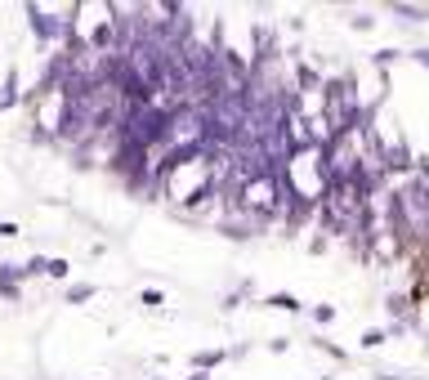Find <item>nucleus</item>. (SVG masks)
Returning <instances> with one entry per match:
<instances>
[{
    "instance_id": "obj_1",
    "label": "nucleus",
    "mask_w": 429,
    "mask_h": 380,
    "mask_svg": "<svg viewBox=\"0 0 429 380\" xmlns=\"http://www.w3.org/2000/svg\"><path fill=\"white\" fill-rule=\"evenodd\" d=\"M322 107H326V126L336 134H358V126L367 121V103L358 99V81L353 72H340V77H326L322 85Z\"/></svg>"
},
{
    "instance_id": "obj_2",
    "label": "nucleus",
    "mask_w": 429,
    "mask_h": 380,
    "mask_svg": "<svg viewBox=\"0 0 429 380\" xmlns=\"http://www.w3.org/2000/svg\"><path fill=\"white\" fill-rule=\"evenodd\" d=\"M291 85H296L300 94H313V90H322V85H326V77L317 67H309V63H296V67H291Z\"/></svg>"
},
{
    "instance_id": "obj_3",
    "label": "nucleus",
    "mask_w": 429,
    "mask_h": 380,
    "mask_svg": "<svg viewBox=\"0 0 429 380\" xmlns=\"http://www.w3.org/2000/svg\"><path fill=\"white\" fill-rule=\"evenodd\" d=\"M389 14L402 18V22H429V9H425V5H407V0H394V5H389Z\"/></svg>"
},
{
    "instance_id": "obj_4",
    "label": "nucleus",
    "mask_w": 429,
    "mask_h": 380,
    "mask_svg": "<svg viewBox=\"0 0 429 380\" xmlns=\"http://www.w3.org/2000/svg\"><path fill=\"white\" fill-rule=\"evenodd\" d=\"M219 362H228V349H202V353H192V372H215Z\"/></svg>"
},
{
    "instance_id": "obj_5",
    "label": "nucleus",
    "mask_w": 429,
    "mask_h": 380,
    "mask_svg": "<svg viewBox=\"0 0 429 380\" xmlns=\"http://www.w3.org/2000/svg\"><path fill=\"white\" fill-rule=\"evenodd\" d=\"M9 107H18V72L14 67L5 72V85H0V112H9Z\"/></svg>"
},
{
    "instance_id": "obj_6",
    "label": "nucleus",
    "mask_w": 429,
    "mask_h": 380,
    "mask_svg": "<svg viewBox=\"0 0 429 380\" xmlns=\"http://www.w3.org/2000/svg\"><path fill=\"white\" fill-rule=\"evenodd\" d=\"M268 309H286V313H304V304L296 296H286V291H273V296H264Z\"/></svg>"
},
{
    "instance_id": "obj_7",
    "label": "nucleus",
    "mask_w": 429,
    "mask_h": 380,
    "mask_svg": "<svg viewBox=\"0 0 429 380\" xmlns=\"http://www.w3.org/2000/svg\"><path fill=\"white\" fill-rule=\"evenodd\" d=\"M402 58H407V50H394V45H385V50H376V54H371V63H376L380 72H389L394 63H402Z\"/></svg>"
},
{
    "instance_id": "obj_8",
    "label": "nucleus",
    "mask_w": 429,
    "mask_h": 380,
    "mask_svg": "<svg viewBox=\"0 0 429 380\" xmlns=\"http://www.w3.org/2000/svg\"><path fill=\"white\" fill-rule=\"evenodd\" d=\"M22 277H27V273H22V264H0V287H22Z\"/></svg>"
},
{
    "instance_id": "obj_9",
    "label": "nucleus",
    "mask_w": 429,
    "mask_h": 380,
    "mask_svg": "<svg viewBox=\"0 0 429 380\" xmlns=\"http://www.w3.org/2000/svg\"><path fill=\"white\" fill-rule=\"evenodd\" d=\"M63 296H67V304H85V300H94V287L90 282H72Z\"/></svg>"
},
{
    "instance_id": "obj_10",
    "label": "nucleus",
    "mask_w": 429,
    "mask_h": 380,
    "mask_svg": "<svg viewBox=\"0 0 429 380\" xmlns=\"http://www.w3.org/2000/svg\"><path fill=\"white\" fill-rule=\"evenodd\" d=\"M309 317H313L317 327H331V322L340 317V309H336V304H313V309H309Z\"/></svg>"
},
{
    "instance_id": "obj_11",
    "label": "nucleus",
    "mask_w": 429,
    "mask_h": 380,
    "mask_svg": "<svg viewBox=\"0 0 429 380\" xmlns=\"http://www.w3.org/2000/svg\"><path fill=\"white\" fill-rule=\"evenodd\" d=\"M22 273H27V277H50V260H45V255H32V260L27 264H22Z\"/></svg>"
},
{
    "instance_id": "obj_12",
    "label": "nucleus",
    "mask_w": 429,
    "mask_h": 380,
    "mask_svg": "<svg viewBox=\"0 0 429 380\" xmlns=\"http://www.w3.org/2000/svg\"><path fill=\"white\" fill-rule=\"evenodd\" d=\"M389 340V331L385 327H371V331H362V349H380Z\"/></svg>"
},
{
    "instance_id": "obj_13",
    "label": "nucleus",
    "mask_w": 429,
    "mask_h": 380,
    "mask_svg": "<svg viewBox=\"0 0 429 380\" xmlns=\"http://www.w3.org/2000/svg\"><path fill=\"white\" fill-rule=\"evenodd\" d=\"M317 349H322L326 358H336V362H349V353L340 349V345H331V340H317Z\"/></svg>"
},
{
    "instance_id": "obj_14",
    "label": "nucleus",
    "mask_w": 429,
    "mask_h": 380,
    "mask_svg": "<svg viewBox=\"0 0 429 380\" xmlns=\"http://www.w3.org/2000/svg\"><path fill=\"white\" fill-rule=\"evenodd\" d=\"M407 58H411V63H421V67L429 72V45H411V50H407Z\"/></svg>"
},
{
    "instance_id": "obj_15",
    "label": "nucleus",
    "mask_w": 429,
    "mask_h": 380,
    "mask_svg": "<svg viewBox=\"0 0 429 380\" xmlns=\"http://www.w3.org/2000/svg\"><path fill=\"white\" fill-rule=\"evenodd\" d=\"M67 273H72V264H67V260H50V277H54V282H63Z\"/></svg>"
},
{
    "instance_id": "obj_16",
    "label": "nucleus",
    "mask_w": 429,
    "mask_h": 380,
    "mask_svg": "<svg viewBox=\"0 0 429 380\" xmlns=\"http://www.w3.org/2000/svg\"><path fill=\"white\" fill-rule=\"evenodd\" d=\"M143 304H148V309H157V304H166V296H161V291H157V287H148V291H143V296H139Z\"/></svg>"
},
{
    "instance_id": "obj_17",
    "label": "nucleus",
    "mask_w": 429,
    "mask_h": 380,
    "mask_svg": "<svg viewBox=\"0 0 429 380\" xmlns=\"http://www.w3.org/2000/svg\"><path fill=\"white\" fill-rule=\"evenodd\" d=\"M371 27H376L371 14H353V32H371Z\"/></svg>"
},
{
    "instance_id": "obj_18",
    "label": "nucleus",
    "mask_w": 429,
    "mask_h": 380,
    "mask_svg": "<svg viewBox=\"0 0 429 380\" xmlns=\"http://www.w3.org/2000/svg\"><path fill=\"white\" fill-rule=\"evenodd\" d=\"M286 349H291L286 336H273V340H268V353H286Z\"/></svg>"
},
{
    "instance_id": "obj_19",
    "label": "nucleus",
    "mask_w": 429,
    "mask_h": 380,
    "mask_svg": "<svg viewBox=\"0 0 429 380\" xmlns=\"http://www.w3.org/2000/svg\"><path fill=\"white\" fill-rule=\"evenodd\" d=\"M0 300H9V304H18V300H22V287H0Z\"/></svg>"
},
{
    "instance_id": "obj_20",
    "label": "nucleus",
    "mask_w": 429,
    "mask_h": 380,
    "mask_svg": "<svg viewBox=\"0 0 429 380\" xmlns=\"http://www.w3.org/2000/svg\"><path fill=\"white\" fill-rule=\"evenodd\" d=\"M326 251H331V247H326V237H322V232H317V237L309 242V255H326Z\"/></svg>"
},
{
    "instance_id": "obj_21",
    "label": "nucleus",
    "mask_w": 429,
    "mask_h": 380,
    "mask_svg": "<svg viewBox=\"0 0 429 380\" xmlns=\"http://www.w3.org/2000/svg\"><path fill=\"white\" fill-rule=\"evenodd\" d=\"M246 353H251V345H232V349H228V362H242Z\"/></svg>"
},
{
    "instance_id": "obj_22",
    "label": "nucleus",
    "mask_w": 429,
    "mask_h": 380,
    "mask_svg": "<svg viewBox=\"0 0 429 380\" xmlns=\"http://www.w3.org/2000/svg\"><path fill=\"white\" fill-rule=\"evenodd\" d=\"M376 380H421V376H398V372H376Z\"/></svg>"
},
{
    "instance_id": "obj_23",
    "label": "nucleus",
    "mask_w": 429,
    "mask_h": 380,
    "mask_svg": "<svg viewBox=\"0 0 429 380\" xmlns=\"http://www.w3.org/2000/svg\"><path fill=\"white\" fill-rule=\"evenodd\" d=\"M188 380H211V372H192V376H188Z\"/></svg>"
},
{
    "instance_id": "obj_24",
    "label": "nucleus",
    "mask_w": 429,
    "mask_h": 380,
    "mask_svg": "<svg viewBox=\"0 0 429 380\" xmlns=\"http://www.w3.org/2000/svg\"><path fill=\"white\" fill-rule=\"evenodd\" d=\"M152 380H166V376H152Z\"/></svg>"
},
{
    "instance_id": "obj_25",
    "label": "nucleus",
    "mask_w": 429,
    "mask_h": 380,
    "mask_svg": "<svg viewBox=\"0 0 429 380\" xmlns=\"http://www.w3.org/2000/svg\"><path fill=\"white\" fill-rule=\"evenodd\" d=\"M317 380H331V376H317Z\"/></svg>"
}]
</instances>
